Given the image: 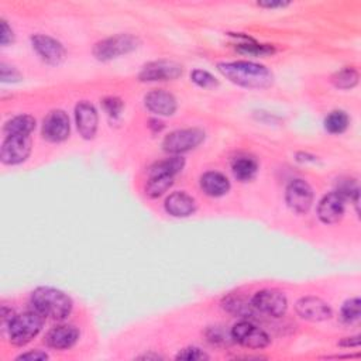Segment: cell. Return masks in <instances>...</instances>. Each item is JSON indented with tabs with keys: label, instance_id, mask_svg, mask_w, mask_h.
Here are the masks:
<instances>
[{
	"label": "cell",
	"instance_id": "1",
	"mask_svg": "<svg viewBox=\"0 0 361 361\" xmlns=\"http://www.w3.org/2000/svg\"><path fill=\"white\" fill-rule=\"evenodd\" d=\"M217 69L226 79L243 87L264 89L274 80V75L267 66L250 61L221 62Z\"/></svg>",
	"mask_w": 361,
	"mask_h": 361
},
{
	"label": "cell",
	"instance_id": "2",
	"mask_svg": "<svg viewBox=\"0 0 361 361\" xmlns=\"http://www.w3.org/2000/svg\"><path fill=\"white\" fill-rule=\"evenodd\" d=\"M30 303L39 314L54 320L66 319L73 307L72 299L65 292L51 286H39L34 289Z\"/></svg>",
	"mask_w": 361,
	"mask_h": 361
},
{
	"label": "cell",
	"instance_id": "3",
	"mask_svg": "<svg viewBox=\"0 0 361 361\" xmlns=\"http://www.w3.org/2000/svg\"><path fill=\"white\" fill-rule=\"evenodd\" d=\"M44 316L37 310H27L16 314L8 322V337L14 345H24L30 343L42 330Z\"/></svg>",
	"mask_w": 361,
	"mask_h": 361
},
{
	"label": "cell",
	"instance_id": "4",
	"mask_svg": "<svg viewBox=\"0 0 361 361\" xmlns=\"http://www.w3.org/2000/svg\"><path fill=\"white\" fill-rule=\"evenodd\" d=\"M137 47V37L131 34H117L99 41L93 48V55L99 61H110L134 51Z\"/></svg>",
	"mask_w": 361,
	"mask_h": 361
},
{
	"label": "cell",
	"instance_id": "5",
	"mask_svg": "<svg viewBox=\"0 0 361 361\" xmlns=\"http://www.w3.org/2000/svg\"><path fill=\"white\" fill-rule=\"evenodd\" d=\"M203 140H204V131H202L200 128H182V130H175L169 133L164 138L162 147H164V151L178 155L196 148L203 142Z\"/></svg>",
	"mask_w": 361,
	"mask_h": 361
},
{
	"label": "cell",
	"instance_id": "6",
	"mask_svg": "<svg viewBox=\"0 0 361 361\" xmlns=\"http://www.w3.org/2000/svg\"><path fill=\"white\" fill-rule=\"evenodd\" d=\"M231 338L240 345L252 350L265 348L271 343L269 336L261 327L245 319L233 326Z\"/></svg>",
	"mask_w": 361,
	"mask_h": 361
},
{
	"label": "cell",
	"instance_id": "7",
	"mask_svg": "<svg viewBox=\"0 0 361 361\" xmlns=\"http://www.w3.org/2000/svg\"><path fill=\"white\" fill-rule=\"evenodd\" d=\"M254 309L271 317H282L288 310L286 296L276 289H262L251 298Z\"/></svg>",
	"mask_w": 361,
	"mask_h": 361
},
{
	"label": "cell",
	"instance_id": "8",
	"mask_svg": "<svg viewBox=\"0 0 361 361\" xmlns=\"http://www.w3.org/2000/svg\"><path fill=\"white\" fill-rule=\"evenodd\" d=\"M30 135H7L1 144L0 158L6 165H18L24 162L31 152Z\"/></svg>",
	"mask_w": 361,
	"mask_h": 361
},
{
	"label": "cell",
	"instance_id": "9",
	"mask_svg": "<svg viewBox=\"0 0 361 361\" xmlns=\"http://www.w3.org/2000/svg\"><path fill=\"white\" fill-rule=\"evenodd\" d=\"M182 65L173 61L161 59L152 61L142 66L138 73V79L141 82H162V80H173L182 75Z\"/></svg>",
	"mask_w": 361,
	"mask_h": 361
},
{
	"label": "cell",
	"instance_id": "10",
	"mask_svg": "<svg viewBox=\"0 0 361 361\" xmlns=\"http://www.w3.org/2000/svg\"><path fill=\"white\" fill-rule=\"evenodd\" d=\"M71 123L63 110H52L47 114L42 123V137L51 142H61L69 137Z\"/></svg>",
	"mask_w": 361,
	"mask_h": 361
},
{
	"label": "cell",
	"instance_id": "11",
	"mask_svg": "<svg viewBox=\"0 0 361 361\" xmlns=\"http://www.w3.org/2000/svg\"><path fill=\"white\" fill-rule=\"evenodd\" d=\"M285 200L293 212L306 213L313 203V190L303 179H293L286 186Z\"/></svg>",
	"mask_w": 361,
	"mask_h": 361
},
{
	"label": "cell",
	"instance_id": "12",
	"mask_svg": "<svg viewBox=\"0 0 361 361\" xmlns=\"http://www.w3.org/2000/svg\"><path fill=\"white\" fill-rule=\"evenodd\" d=\"M32 48L35 52L47 62L51 65H58L65 59L66 51L63 45L56 41L55 38L44 34H35L31 37Z\"/></svg>",
	"mask_w": 361,
	"mask_h": 361
},
{
	"label": "cell",
	"instance_id": "13",
	"mask_svg": "<svg viewBox=\"0 0 361 361\" xmlns=\"http://www.w3.org/2000/svg\"><path fill=\"white\" fill-rule=\"evenodd\" d=\"M296 313L309 322H323L331 317V307L320 298L303 296L295 305Z\"/></svg>",
	"mask_w": 361,
	"mask_h": 361
},
{
	"label": "cell",
	"instance_id": "14",
	"mask_svg": "<svg viewBox=\"0 0 361 361\" xmlns=\"http://www.w3.org/2000/svg\"><path fill=\"white\" fill-rule=\"evenodd\" d=\"M75 120L79 134L85 140H92L97 131V110L96 107L87 102L82 100L75 106Z\"/></svg>",
	"mask_w": 361,
	"mask_h": 361
},
{
	"label": "cell",
	"instance_id": "15",
	"mask_svg": "<svg viewBox=\"0 0 361 361\" xmlns=\"http://www.w3.org/2000/svg\"><path fill=\"white\" fill-rule=\"evenodd\" d=\"M345 210V197L336 192H330L322 197L317 206V216L326 224H333L341 220Z\"/></svg>",
	"mask_w": 361,
	"mask_h": 361
},
{
	"label": "cell",
	"instance_id": "16",
	"mask_svg": "<svg viewBox=\"0 0 361 361\" xmlns=\"http://www.w3.org/2000/svg\"><path fill=\"white\" fill-rule=\"evenodd\" d=\"M145 107L158 116H172L176 111V99L172 93L162 89L151 90L144 97Z\"/></svg>",
	"mask_w": 361,
	"mask_h": 361
},
{
	"label": "cell",
	"instance_id": "17",
	"mask_svg": "<svg viewBox=\"0 0 361 361\" xmlns=\"http://www.w3.org/2000/svg\"><path fill=\"white\" fill-rule=\"evenodd\" d=\"M78 340H79V330L75 326H69V324H61V326L52 327L45 336L47 345L55 350H68L72 345H75Z\"/></svg>",
	"mask_w": 361,
	"mask_h": 361
},
{
	"label": "cell",
	"instance_id": "18",
	"mask_svg": "<svg viewBox=\"0 0 361 361\" xmlns=\"http://www.w3.org/2000/svg\"><path fill=\"white\" fill-rule=\"evenodd\" d=\"M164 206H165L166 213H169L173 217H188L196 209L195 199L190 195L185 193V192H173V193H171L165 199Z\"/></svg>",
	"mask_w": 361,
	"mask_h": 361
},
{
	"label": "cell",
	"instance_id": "19",
	"mask_svg": "<svg viewBox=\"0 0 361 361\" xmlns=\"http://www.w3.org/2000/svg\"><path fill=\"white\" fill-rule=\"evenodd\" d=\"M200 188L212 197H220L230 190V182L226 175L217 171H209L200 178Z\"/></svg>",
	"mask_w": 361,
	"mask_h": 361
},
{
	"label": "cell",
	"instance_id": "20",
	"mask_svg": "<svg viewBox=\"0 0 361 361\" xmlns=\"http://www.w3.org/2000/svg\"><path fill=\"white\" fill-rule=\"evenodd\" d=\"M231 171H233V175L238 180L247 182L255 176V173L258 171V164L254 158L241 155V157L234 158V161L231 162Z\"/></svg>",
	"mask_w": 361,
	"mask_h": 361
},
{
	"label": "cell",
	"instance_id": "21",
	"mask_svg": "<svg viewBox=\"0 0 361 361\" xmlns=\"http://www.w3.org/2000/svg\"><path fill=\"white\" fill-rule=\"evenodd\" d=\"M183 166H185V159L179 155H173V157H169V158L155 162L149 168L148 175L149 176H159V175L175 176Z\"/></svg>",
	"mask_w": 361,
	"mask_h": 361
},
{
	"label": "cell",
	"instance_id": "22",
	"mask_svg": "<svg viewBox=\"0 0 361 361\" xmlns=\"http://www.w3.org/2000/svg\"><path fill=\"white\" fill-rule=\"evenodd\" d=\"M35 128V118L30 114H20L10 118L4 124V133L7 135H30Z\"/></svg>",
	"mask_w": 361,
	"mask_h": 361
},
{
	"label": "cell",
	"instance_id": "23",
	"mask_svg": "<svg viewBox=\"0 0 361 361\" xmlns=\"http://www.w3.org/2000/svg\"><path fill=\"white\" fill-rule=\"evenodd\" d=\"M224 309H227L230 313L243 317L245 320H250L254 313L257 312L251 303V300H247L243 296H228L227 299H224L223 302Z\"/></svg>",
	"mask_w": 361,
	"mask_h": 361
},
{
	"label": "cell",
	"instance_id": "24",
	"mask_svg": "<svg viewBox=\"0 0 361 361\" xmlns=\"http://www.w3.org/2000/svg\"><path fill=\"white\" fill-rule=\"evenodd\" d=\"M350 118L343 110H333L324 118V128L331 134H341L347 130Z\"/></svg>",
	"mask_w": 361,
	"mask_h": 361
},
{
	"label": "cell",
	"instance_id": "25",
	"mask_svg": "<svg viewBox=\"0 0 361 361\" xmlns=\"http://www.w3.org/2000/svg\"><path fill=\"white\" fill-rule=\"evenodd\" d=\"M172 183H173V176H165V175L149 176L145 186V193L152 199L159 197L172 186Z\"/></svg>",
	"mask_w": 361,
	"mask_h": 361
},
{
	"label": "cell",
	"instance_id": "26",
	"mask_svg": "<svg viewBox=\"0 0 361 361\" xmlns=\"http://www.w3.org/2000/svg\"><path fill=\"white\" fill-rule=\"evenodd\" d=\"M360 75L354 68H343L331 76V82L338 89H351L358 83Z\"/></svg>",
	"mask_w": 361,
	"mask_h": 361
},
{
	"label": "cell",
	"instance_id": "27",
	"mask_svg": "<svg viewBox=\"0 0 361 361\" xmlns=\"http://www.w3.org/2000/svg\"><path fill=\"white\" fill-rule=\"evenodd\" d=\"M237 51L245 55H252V56H265L274 52V48L267 44H258L252 39L248 38L247 42H240L237 44Z\"/></svg>",
	"mask_w": 361,
	"mask_h": 361
},
{
	"label": "cell",
	"instance_id": "28",
	"mask_svg": "<svg viewBox=\"0 0 361 361\" xmlns=\"http://www.w3.org/2000/svg\"><path fill=\"white\" fill-rule=\"evenodd\" d=\"M360 299L358 298H351L348 299L341 310H340V319L344 322V323H354L360 319V314H361V307H360Z\"/></svg>",
	"mask_w": 361,
	"mask_h": 361
},
{
	"label": "cell",
	"instance_id": "29",
	"mask_svg": "<svg viewBox=\"0 0 361 361\" xmlns=\"http://www.w3.org/2000/svg\"><path fill=\"white\" fill-rule=\"evenodd\" d=\"M190 79H192V82H195L197 86H200L203 89H210V87H214L219 85L217 79L210 72L203 71V69H195L190 73Z\"/></svg>",
	"mask_w": 361,
	"mask_h": 361
},
{
	"label": "cell",
	"instance_id": "30",
	"mask_svg": "<svg viewBox=\"0 0 361 361\" xmlns=\"http://www.w3.org/2000/svg\"><path fill=\"white\" fill-rule=\"evenodd\" d=\"M176 360H186V361H203V360H209V355L200 350L199 347H186L182 348L178 354H176Z\"/></svg>",
	"mask_w": 361,
	"mask_h": 361
},
{
	"label": "cell",
	"instance_id": "31",
	"mask_svg": "<svg viewBox=\"0 0 361 361\" xmlns=\"http://www.w3.org/2000/svg\"><path fill=\"white\" fill-rule=\"evenodd\" d=\"M123 106L124 104H123L121 99H118V97H106L103 100V107H104L106 113L109 116H113V117H116V116H118L121 113Z\"/></svg>",
	"mask_w": 361,
	"mask_h": 361
},
{
	"label": "cell",
	"instance_id": "32",
	"mask_svg": "<svg viewBox=\"0 0 361 361\" xmlns=\"http://www.w3.org/2000/svg\"><path fill=\"white\" fill-rule=\"evenodd\" d=\"M0 71H1V80H3V82H17V80H20V78H21L20 73H18V71H17L16 68L8 66V65H6L4 62L1 63Z\"/></svg>",
	"mask_w": 361,
	"mask_h": 361
},
{
	"label": "cell",
	"instance_id": "33",
	"mask_svg": "<svg viewBox=\"0 0 361 361\" xmlns=\"http://www.w3.org/2000/svg\"><path fill=\"white\" fill-rule=\"evenodd\" d=\"M13 30L8 27L6 20H1V34H0V41L1 45H8L10 42H13Z\"/></svg>",
	"mask_w": 361,
	"mask_h": 361
},
{
	"label": "cell",
	"instance_id": "34",
	"mask_svg": "<svg viewBox=\"0 0 361 361\" xmlns=\"http://www.w3.org/2000/svg\"><path fill=\"white\" fill-rule=\"evenodd\" d=\"M47 358H48V354L44 351H39V350L28 351V353H24L17 357V360H30V361H32V360L38 361V360H47Z\"/></svg>",
	"mask_w": 361,
	"mask_h": 361
},
{
	"label": "cell",
	"instance_id": "35",
	"mask_svg": "<svg viewBox=\"0 0 361 361\" xmlns=\"http://www.w3.org/2000/svg\"><path fill=\"white\" fill-rule=\"evenodd\" d=\"M289 3L286 1H261L258 3L259 7H265V8H276V7H285L288 6Z\"/></svg>",
	"mask_w": 361,
	"mask_h": 361
},
{
	"label": "cell",
	"instance_id": "36",
	"mask_svg": "<svg viewBox=\"0 0 361 361\" xmlns=\"http://www.w3.org/2000/svg\"><path fill=\"white\" fill-rule=\"evenodd\" d=\"M358 344H360V336L347 337L344 341L340 343V345H344V347H357Z\"/></svg>",
	"mask_w": 361,
	"mask_h": 361
}]
</instances>
